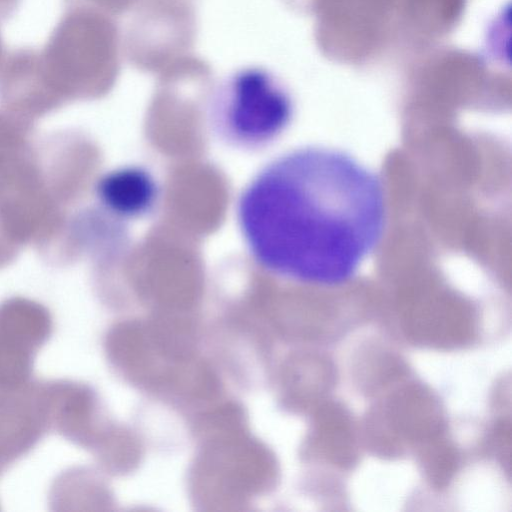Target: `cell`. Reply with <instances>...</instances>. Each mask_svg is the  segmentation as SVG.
<instances>
[{"mask_svg": "<svg viewBox=\"0 0 512 512\" xmlns=\"http://www.w3.org/2000/svg\"><path fill=\"white\" fill-rule=\"evenodd\" d=\"M245 243L265 270L302 284L348 282L379 242L385 198L377 175L351 156L306 147L263 167L237 203Z\"/></svg>", "mask_w": 512, "mask_h": 512, "instance_id": "cell-1", "label": "cell"}, {"mask_svg": "<svg viewBox=\"0 0 512 512\" xmlns=\"http://www.w3.org/2000/svg\"><path fill=\"white\" fill-rule=\"evenodd\" d=\"M291 100L275 79L260 70L235 75L219 91L211 113L219 136L240 148H262L288 126Z\"/></svg>", "mask_w": 512, "mask_h": 512, "instance_id": "cell-2", "label": "cell"}, {"mask_svg": "<svg viewBox=\"0 0 512 512\" xmlns=\"http://www.w3.org/2000/svg\"><path fill=\"white\" fill-rule=\"evenodd\" d=\"M53 331L43 308L14 302L0 307V395L31 384L33 363Z\"/></svg>", "mask_w": 512, "mask_h": 512, "instance_id": "cell-3", "label": "cell"}, {"mask_svg": "<svg viewBox=\"0 0 512 512\" xmlns=\"http://www.w3.org/2000/svg\"><path fill=\"white\" fill-rule=\"evenodd\" d=\"M47 430L40 383L0 395V475L29 453Z\"/></svg>", "mask_w": 512, "mask_h": 512, "instance_id": "cell-4", "label": "cell"}, {"mask_svg": "<svg viewBox=\"0 0 512 512\" xmlns=\"http://www.w3.org/2000/svg\"><path fill=\"white\" fill-rule=\"evenodd\" d=\"M96 194L109 212L135 219L152 211L159 197V188L146 169L125 166L103 175L97 183Z\"/></svg>", "mask_w": 512, "mask_h": 512, "instance_id": "cell-5", "label": "cell"}, {"mask_svg": "<svg viewBox=\"0 0 512 512\" xmlns=\"http://www.w3.org/2000/svg\"><path fill=\"white\" fill-rule=\"evenodd\" d=\"M20 0H0V19H6L17 8Z\"/></svg>", "mask_w": 512, "mask_h": 512, "instance_id": "cell-6", "label": "cell"}, {"mask_svg": "<svg viewBox=\"0 0 512 512\" xmlns=\"http://www.w3.org/2000/svg\"><path fill=\"white\" fill-rule=\"evenodd\" d=\"M5 56H6V53H5L4 44H3V40L1 37V33H0V66L3 63Z\"/></svg>", "mask_w": 512, "mask_h": 512, "instance_id": "cell-7", "label": "cell"}]
</instances>
